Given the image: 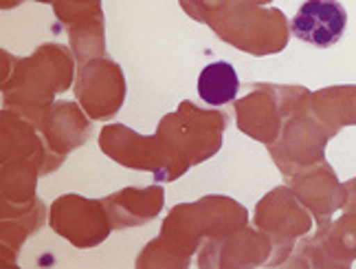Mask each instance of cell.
Here are the masks:
<instances>
[{"label": "cell", "mask_w": 356, "mask_h": 269, "mask_svg": "<svg viewBox=\"0 0 356 269\" xmlns=\"http://www.w3.org/2000/svg\"><path fill=\"white\" fill-rule=\"evenodd\" d=\"M249 225V210L225 194H207L194 203L174 206L136 259V269H187L204 240H218Z\"/></svg>", "instance_id": "obj_1"}, {"label": "cell", "mask_w": 356, "mask_h": 269, "mask_svg": "<svg viewBox=\"0 0 356 269\" xmlns=\"http://www.w3.org/2000/svg\"><path fill=\"white\" fill-rule=\"evenodd\" d=\"M3 58V104L5 109L42 128L49 109L60 93L71 89L75 79V56L58 43L40 45L31 56L16 58L0 51Z\"/></svg>", "instance_id": "obj_2"}, {"label": "cell", "mask_w": 356, "mask_h": 269, "mask_svg": "<svg viewBox=\"0 0 356 269\" xmlns=\"http://www.w3.org/2000/svg\"><path fill=\"white\" fill-rule=\"evenodd\" d=\"M227 126L229 117L225 111L200 109L189 100L178 104L174 113L161 117L154 134L165 153L168 183L220 153Z\"/></svg>", "instance_id": "obj_3"}, {"label": "cell", "mask_w": 356, "mask_h": 269, "mask_svg": "<svg viewBox=\"0 0 356 269\" xmlns=\"http://www.w3.org/2000/svg\"><path fill=\"white\" fill-rule=\"evenodd\" d=\"M209 29L222 43L255 58L282 53L289 47L291 24L277 7L259 5H229L207 22Z\"/></svg>", "instance_id": "obj_4"}, {"label": "cell", "mask_w": 356, "mask_h": 269, "mask_svg": "<svg viewBox=\"0 0 356 269\" xmlns=\"http://www.w3.org/2000/svg\"><path fill=\"white\" fill-rule=\"evenodd\" d=\"M308 95L310 91L299 84L255 82L244 98L234 102L236 124L240 132L249 134L251 139L270 146L277 141L289 115Z\"/></svg>", "instance_id": "obj_5"}, {"label": "cell", "mask_w": 356, "mask_h": 269, "mask_svg": "<svg viewBox=\"0 0 356 269\" xmlns=\"http://www.w3.org/2000/svg\"><path fill=\"white\" fill-rule=\"evenodd\" d=\"M332 137H337V130L312 113L308 95L284 122L277 141L266 148L280 172L291 179L295 172L325 161V146Z\"/></svg>", "instance_id": "obj_6"}, {"label": "cell", "mask_w": 356, "mask_h": 269, "mask_svg": "<svg viewBox=\"0 0 356 269\" xmlns=\"http://www.w3.org/2000/svg\"><path fill=\"white\" fill-rule=\"evenodd\" d=\"M253 223L273 243V259L268 267H284L291 259L299 238L312 232V214L291 190V185H277L257 201Z\"/></svg>", "instance_id": "obj_7"}, {"label": "cell", "mask_w": 356, "mask_h": 269, "mask_svg": "<svg viewBox=\"0 0 356 269\" xmlns=\"http://www.w3.org/2000/svg\"><path fill=\"white\" fill-rule=\"evenodd\" d=\"M51 230L77 249L102 245L115 230L104 201L79 194H62L49 208Z\"/></svg>", "instance_id": "obj_8"}, {"label": "cell", "mask_w": 356, "mask_h": 269, "mask_svg": "<svg viewBox=\"0 0 356 269\" xmlns=\"http://www.w3.org/2000/svg\"><path fill=\"white\" fill-rule=\"evenodd\" d=\"M75 98L92 122L113 119L126 102V75L111 58H97L79 66Z\"/></svg>", "instance_id": "obj_9"}, {"label": "cell", "mask_w": 356, "mask_h": 269, "mask_svg": "<svg viewBox=\"0 0 356 269\" xmlns=\"http://www.w3.org/2000/svg\"><path fill=\"white\" fill-rule=\"evenodd\" d=\"M99 148L115 164L149 172L156 183H168V161L156 134H141L126 124H108L99 132Z\"/></svg>", "instance_id": "obj_10"}, {"label": "cell", "mask_w": 356, "mask_h": 269, "mask_svg": "<svg viewBox=\"0 0 356 269\" xmlns=\"http://www.w3.org/2000/svg\"><path fill=\"white\" fill-rule=\"evenodd\" d=\"M273 259L270 238L257 227L244 225L218 240H204L198 249L200 269H251L268 267Z\"/></svg>", "instance_id": "obj_11"}, {"label": "cell", "mask_w": 356, "mask_h": 269, "mask_svg": "<svg viewBox=\"0 0 356 269\" xmlns=\"http://www.w3.org/2000/svg\"><path fill=\"white\" fill-rule=\"evenodd\" d=\"M289 185L314 217L317 227L330 223L334 212L346 203V185L339 181L334 168L327 161L295 172L289 179Z\"/></svg>", "instance_id": "obj_12"}, {"label": "cell", "mask_w": 356, "mask_h": 269, "mask_svg": "<svg viewBox=\"0 0 356 269\" xmlns=\"http://www.w3.org/2000/svg\"><path fill=\"white\" fill-rule=\"evenodd\" d=\"M7 159H26L35 164L42 177L56 172L66 159L51 153L47 139L42 137L31 122L16 115L9 109L0 113V161Z\"/></svg>", "instance_id": "obj_13"}, {"label": "cell", "mask_w": 356, "mask_h": 269, "mask_svg": "<svg viewBox=\"0 0 356 269\" xmlns=\"http://www.w3.org/2000/svg\"><path fill=\"white\" fill-rule=\"evenodd\" d=\"M348 11L339 0H306L291 20V33L317 49H330L346 33Z\"/></svg>", "instance_id": "obj_14"}, {"label": "cell", "mask_w": 356, "mask_h": 269, "mask_svg": "<svg viewBox=\"0 0 356 269\" xmlns=\"http://www.w3.org/2000/svg\"><path fill=\"white\" fill-rule=\"evenodd\" d=\"M40 132L47 139L51 153L66 159L88 141L92 119L81 109L79 102H56L49 109Z\"/></svg>", "instance_id": "obj_15"}, {"label": "cell", "mask_w": 356, "mask_h": 269, "mask_svg": "<svg viewBox=\"0 0 356 269\" xmlns=\"http://www.w3.org/2000/svg\"><path fill=\"white\" fill-rule=\"evenodd\" d=\"M49 214L42 199L31 203H7L0 201V254L3 265H16L18 252L35 232L42 230Z\"/></svg>", "instance_id": "obj_16"}, {"label": "cell", "mask_w": 356, "mask_h": 269, "mask_svg": "<svg viewBox=\"0 0 356 269\" xmlns=\"http://www.w3.org/2000/svg\"><path fill=\"white\" fill-rule=\"evenodd\" d=\"M102 201L111 214L115 230H128V227L145 225L159 217L163 203H165V190L161 183L147 187H123L115 194L104 197Z\"/></svg>", "instance_id": "obj_17"}, {"label": "cell", "mask_w": 356, "mask_h": 269, "mask_svg": "<svg viewBox=\"0 0 356 269\" xmlns=\"http://www.w3.org/2000/svg\"><path fill=\"white\" fill-rule=\"evenodd\" d=\"M312 113L337 132L356 126V84H337L310 93Z\"/></svg>", "instance_id": "obj_18"}, {"label": "cell", "mask_w": 356, "mask_h": 269, "mask_svg": "<svg viewBox=\"0 0 356 269\" xmlns=\"http://www.w3.org/2000/svg\"><path fill=\"white\" fill-rule=\"evenodd\" d=\"M42 172L26 159L0 161V201L7 203H31L38 199V179Z\"/></svg>", "instance_id": "obj_19"}, {"label": "cell", "mask_w": 356, "mask_h": 269, "mask_svg": "<svg viewBox=\"0 0 356 269\" xmlns=\"http://www.w3.org/2000/svg\"><path fill=\"white\" fill-rule=\"evenodd\" d=\"M240 77L234 64L211 62L198 75V95L209 106H225L238 100Z\"/></svg>", "instance_id": "obj_20"}, {"label": "cell", "mask_w": 356, "mask_h": 269, "mask_svg": "<svg viewBox=\"0 0 356 269\" xmlns=\"http://www.w3.org/2000/svg\"><path fill=\"white\" fill-rule=\"evenodd\" d=\"M71 51L77 64H86L97 58H108L106 49V20H92L86 24H77L66 29Z\"/></svg>", "instance_id": "obj_21"}, {"label": "cell", "mask_w": 356, "mask_h": 269, "mask_svg": "<svg viewBox=\"0 0 356 269\" xmlns=\"http://www.w3.org/2000/svg\"><path fill=\"white\" fill-rule=\"evenodd\" d=\"M53 13L64 29L92 20H104L102 0H53Z\"/></svg>", "instance_id": "obj_22"}, {"label": "cell", "mask_w": 356, "mask_h": 269, "mask_svg": "<svg viewBox=\"0 0 356 269\" xmlns=\"http://www.w3.org/2000/svg\"><path fill=\"white\" fill-rule=\"evenodd\" d=\"M20 3H24V0H0V9H3V11H7V9H16ZM35 3L53 5V0H35Z\"/></svg>", "instance_id": "obj_23"}, {"label": "cell", "mask_w": 356, "mask_h": 269, "mask_svg": "<svg viewBox=\"0 0 356 269\" xmlns=\"http://www.w3.org/2000/svg\"><path fill=\"white\" fill-rule=\"evenodd\" d=\"M240 3H246V5H259V7H266V5H270L273 0H236V5H240Z\"/></svg>", "instance_id": "obj_24"}]
</instances>
